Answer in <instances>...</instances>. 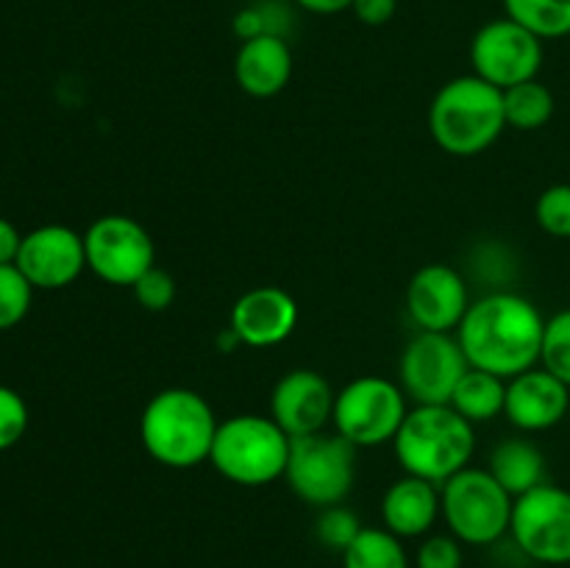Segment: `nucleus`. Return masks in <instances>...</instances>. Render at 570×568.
<instances>
[{"label": "nucleus", "instance_id": "obj_26", "mask_svg": "<svg viewBox=\"0 0 570 568\" xmlns=\"http://www.w3.org/2000/svg\"><path fill=\"white\" fill-rule=\"evenodd\" d=\"M33 284L17 265H0V332L14 329L31 310Z\"/></svg>", "mask_w": 570, "mask_h": 568}, {"label": "nucleus", "instance_id": "obj_1", "mask_svg": "<svg viewBox=\"0 0 570 568\" xmlns=\"http://www.w3.org/2000/svg\"><path fill=\"white\" fill-rule=\"evenodd\" d=\"M543 329L546 317L527 295L495 290L471 301L454 334L468 365L512 379L540 365Z\"/></svg>", "mask_w": 570, "mask_h": 568}, {"label": "nucleus", "instance_id": "obj_25", "mask_svg": "<svg viewBox=\"0 0 570 568\" xmlns=\"http://www.w3.org/2000/svg\"><path fill=\"white\" fill-rule=\"evenodd\" d=\"M540 365L554 373L570 388V306L546 317L543 345H540Z\"/></svg>", "mask_w": 570, "mask_h": 568}, {"label": "nucleus", "instance_id": "obj_23", "mask_svg": "<svg viewBox=\"0 0 570 568\" xmlns=\"http://www.w3.org/2000/svg\"><path fill=\"white\" fill-rule=\"evenodd\" d=\"M554 92L538 78L504 89L507 128H515V131H538V128H543L554 117Z\"/></svg>", "mask_w": 570, "mask_h": 568}, {"label": "nucleus", "instance_id": "obj_10", "mask_svg": "<svg viewBox=\"0 0 570 568\" xmlns=\"http://www.w3.org/2000/svg\"><path fill=\"white\" fill-rule=\"evenodd\" d=\"M87 267L106 284L131 287L156 265V245L148 228L128 215H104L83 232Z\"/></svg>", "mask_w": 570, "mask_h": 568}, {"label": "nucleus", "instance_id": "obj_17", "mask_svg": "<svg viewBox=\"0 0 570 568\" xmlns=\"http://www.w3.org/2000/svg\"><path fill=\"white\" fill-rule=\"evenodd\" d=\"M568 410L570 388L543 365H534L507 379L504 418L521 432L554 429L568 415Z\"/></svg>", "mask_w": 570, "mask_h": 568}, {"label": "nucleus", "instance_id": "obj_15", "mask_svg": "<svg viewBox=\"0 0 570 568\" xmlns=\"http://www.w3.org/2000/svg\"><path fill=\"white\" fill-rule=\"evenodd\" d=\"M337 390L323 373L309 368H295L284 373L271 393V418L289 434L304 438L328 429L334 415Z\"/></svg>", "mask_w": 570, "mask_h": 568}, {"label": "nucleus", "instance_id": "obj_29", "mask_svg": "<svg viewBox=\"0 0 570 568\" xmlns=\"http://www.w3.org/2000/svg\"><path fill=\"white\" fill-rule=\"evenodd\" d=\"M134 290V298L139 301V306L148 312H165L167 306L176 301L178 287H176V278H173L170 271L165 267L154 265L131 284Z\"/></svg>", "mask_w": 570, "mask_h": 568}, {"label": "nucleus", "instance_id": "obj_3", "mask_svg": "<svg viewBox=\"0 0 570 568\" xmlns=\"http://www.w3.org/2000/svg\"><path fill=\"white\" fill-rule=\"evenodd\" d=\"M504 89L479 76H456L429 106V131L451 156H479L504 134Z\"/></svg>", "mask_w": 570, "mask_h": 568}, {"label": "nucleus", "instance_id": "obj_5", "mask_svg": "<svg viewBox=\"0 0 570 568\" xmlns=\"http://www.w3.org/2000/svg\"><path fill=\"white\" fill-rule=\"evenodd\" d=\"M289 443L293 438L271 415L243 412L220 421L209 462L228 482L262 488L284 479Z\"/></svg>", "mask_w": 570, "mask_h": 568}, {"label": "nucleus", "instance_id": "obj_11", "mask_svg": "<svg viewBox=\"0 0 570 568\" xmlns=\"http://www.w3.org/2000/svg\"><path fill=\"white\" fill-rule=\"evenodd\" d=\"M468 368L454 332H417L401 351L399 384L415 404H449Z\"/></svg>", "mask_w": 570, "mask_h": 568}, {"label": "nucleus", "instance_id": "obj_6", "mask_svg": "<svg viewBox=\"0 0 570 568\" xmlns=\"http://www.w3.org/2000/svg\"><path fill=\"white\" fill-rule=\"evenodd\" d=\"M443 521L465 546H493L510 535L512 499L488 468H462L440 488Z\"/></svg>", "mask_w": 570, "mask_h": 568}, {"label": "nucleus", "instance_id": "obj_13", "mask_svg": "<svg viewBox=\"0 0 570 568\" xmlns=\"http://www.w3.org/2000/svg\"><path fill=\"white\" fill-rule=\"evenodd\" d=\"M17 267L33 284V290L70 287L87 271L83 234L61 223H45L22 234Z\"/></svg>", "mask_w": 570, "mask_h": 568}, {"label": "nucleus", "instance_id": "obj_8", "mask_svg": "<svg viewBox=\"0 0 570 568\" xmlns=\"http://www.w3.org/2000/svg\"><path fill=\"white\" fill-rule=\"evenodd\" d=\"M406 393L399 382L387 376H356L354 382L337 390L334 399V432L343 434L356 449H373V445L393 443L404 423Z\"/></svg>", "mask_w": 570, "mask_h": 568}, {"label": "nucleus", "instance_id": "obj_19", "mask_svg": "<svg viewBox=\"0 0 570 568\" xmlns=\"http://www.w3.org/2000/svg\"><path fill=\"white\" fill-rule=\"evenodd\" d=\"M443 516L440 484L404 473L382 496V523L401 540L426 538Z\"/></svg>", "mask_w": 570, "mask_h": 568}, {"label": "nucleus", "instance_id": "obj_16", "mask_svg": "<svg viewBox=\"0 0 570 568\" xmlns=\"http://www.w3.org/2000/svg\"><path fill=\"white\" fill-rule=\"evenodd\" d=\"M298 326V304L287 290L262 284L239 295L232 306L228 332L248 349H273Z\"/></svg>", "mask_w": 570, "mask_h": 568}, {"label": "nucleus", "instance_id": "obj_22", "mask_svg": "<svg viewBox=\"0 0 570 568\" xmlns=\"http://www.w3.org/2000/svg\"><path fill=\"white\" fill-rule=\"evenodd\" d=\"M340 557L343 568H412L404 540L384 527H362Z\"/></svg>", "mask_w": 570, "mask_h": 568}, {"label": "nucleus", "instance_id": "obj_33", "mask_svg": "<svg viewBox=\"0 0 570 568\" xmlns=\"http://www.w3.org/2000/svg\"><path fill=\"white\" fill-rule=\"evenodd\" d=\"M22 234L17 232L14 223L0 217V265H14L17 254H20Z\"/></svg>", "mask_w": 570, "mask_h": 568}, {"label": "nucleus", "instance_id": "obj_21", "mask_svg": "<svg viewBox=\"0 0 570 568\" xmlns=\"http://www.w3.org/2000/svg\"><path fill=\"white\" fill-rule=\"evenodd\" d=\"M507 401V379L495 376V373L479 371V368H468L465 376L454 388L449 404L460 412L465 421L488 423L493 418L504 415Z\"/></svg>", "mask_w": 570, "mask_h": 568}, {"label": "nucleus", "instance_id": "obj_28", "mask_svg": "<svg viewBox=\"0 0 570 568\" xmlns=\"http://www.w3.org/2000/svg\"><path fill=\"white\" fill-rule=\"evenodd\" d=\"M360 529L362 523L360 518H356V512H351L348 507L343 505H334V507H323L321 516H317L315 538L321 540V546L343 555V551L348 549L351 540L360 535Z\"/></svg>", "mask_w": 570, "mask_h": 568}, {"label": "nucleus", "instance_id": "obj_7", "mask_svg": "<svg viewBox=\"0 0 570 568\" xmlns=\"http://www.w3.org/2000/svg\"><path fill=\"white\" fill-rule=\"evenodd\" d=\"M356 445L334 429L293 438L284 479L301 501L334 507L348 499L356 479Z\"/></svg>", "mask_w": 570, "mask_h": 568}, {"label": "nucleus", "instance_id": "obj_9", "mask_svg": "<svg viewBox=\"0 0 570 568\" xmlns=\"http://www.w3.org/2000/svg\"><path fill=\"white\" fill-rule=\"evenodd\" d=\"M510 538L540 566H570V490L543 482L512 505Z\"/></svg>", "mask_w": 570, "mask_h": 568}, {"label": "nucleus", "instance_id": "obj_18", "mask_svg": "<svg viewBox=\"0 0 570 568\" xmlns=\"http://www.w3.org/2000/svg\"><path fill=\"white\" fill-rule=\"evenodd\" d=\"M293 78V50L287 39L278 33L239 42L234 56V81L250 98H273L282 92Z\"/></svg>", "mask_w": 570, "mask_h": 568}, {"label": "nucleus", "instance_id": "obj_27", "mask_svg": "<svg viewBox=\"0 0 570 568\" xmlns=\"http://www.w3.org/2000/svg\"><path fill=\"white\" fill-rule=\"evenodd\" d=\"M534 221L551 237L570 239V184H551L538 195Z\"/></svg>", "mask_w": 570, "mask_h": 568}, {"label": "nucleus", "instance_id": "obj_31", "mask_svg": "<svg viewBox=\"0 0 570 568\" xmlns=\"http://www.w3.org/2000/svg\"><path fill=\"white\" fill-rule=\"evenodd\" d=\"M28 429V404L17 390L0 384V451L22 440Z\"/></svg>", "mask_w": 570, "mask_h": 568}, {"label": "nucleus", "instance_id": "obj_12", "mask_svg": "<svg viewBox=\"0 0 570 568\" xmlns=\"http://www.w3.org/2000/svg\"><path fill=\"white\" fill-rule=\"evenodd\" d=\"M473 76L499 89L538 78L543 67V39L512 17L490 20L471 42Z\"/></svg>", "mask_w": 570, "mask_h": 568}, {"label": "nucleus", "instance_id": "obj_4", "mask_svg": "<svg viewBox=\"0 0 570 568\" xmlns=\"http://www.w3.org/2000/svg\"><path fill=\"white\" fill-rule=\"evenodd\" d=\"M393 449L404 473L443 488L454 473L471 466L476 432L451 404H415L406 412Z\"/></svg>", "mask_w": 570, "mask_h": 568}, {"label": "nucleus", "instance_id": "obj_2", "mask_svg": "<svg viewBox=\"0 0 570 568\" xmlns=\"http://www.w3.org/2000/svg\"><path fill=\"white\" fill-rule=\"evenodd\" d=\"M220 421L209 401L189 388L159 390L139 418V440L159 466L189 471L209 462Z\"/></svg>", "mask_w": 570, "mask_h": 568}, {"label": "nucleus", "instance_id": "obj_20", "mask_svg": "<svg viewBox=\"0 0 570 568\" xmlns=\"http://www.w3.org/2000/svg\"><path fill=\"white\" fill-rule=\"evenodd\" d=\"M488 471L499 479V484L512 499L549 482L543 451L527 438H504L501 443H495V449L490 451Z\"/></svg>", "mask_w": 570, "mask_h": 568}, {"label": "nucleus", "instance_id": "obj_34", "mask_svg": "<svg viewBox=\"0 0 570 568\" xmlns=\"http://www.w3.org/2000/svg\"><path fill=\"white\" fill-rule=\"evenodd\" d=\"M295 3L312 14H340V11H348L354 0H295Z\"/></svg>", "mask_w": 570, "mask_h": 568}, {"label": "nucleus", "instance_id": "obj_24", "mask_svg": "<svg viewBox=\"0 0 570 568\" xmlns=\"http://www.w3.org/2000/svg\"><path fill=\"white\" fill-rule=\"evenodd\" d=\"M504 11L543 42L570 33V0H504Z\"/></svg>", "mask_w": 570, "mask_h": 568}, {"label": "nucleus", "instance_id": "obj_30", "mask_svg": "<svg viewBox=\"0 0 570 568\" xmlns=\"http://www.w3.org/2000/svg\"><path fill=\"white\" fill-rule=\"evenodd\" d=\"M465 566V543L454 535H432L421 540L415 551V568H462Z\"/></svg>", "mask_w": 570, "mask_h": 568}, {"label": "nucleus", "instance_id": "obj_32", "mask_svg": "<svg viewBox=\"0 0 570 568\" xmlns=\"http://www.w3.org/2000/svg\"><path fill=\"white\" fill-rule=\"evenodd\" d=\"M351 11H354L360 22L376 28L393 20L395 11H399V0H354Z\"/></svg>", "mask_w": 570, "mask_h": 568}, {"label": "nucleus", "instance_id": "obj_14", "mask_svg": "<svg viewBox=\"0 0 570 568\" xmlns=\"http://www.w3.org/2000/svg\"><path fill=\"white\" fill-rule=\"evenodd\" d=\"M471 306V290L456 267L432 262L406 284V312L417 332H456Z\"/></svg>", "mask_w": 570, "mask_h": 568}]
</instances>
